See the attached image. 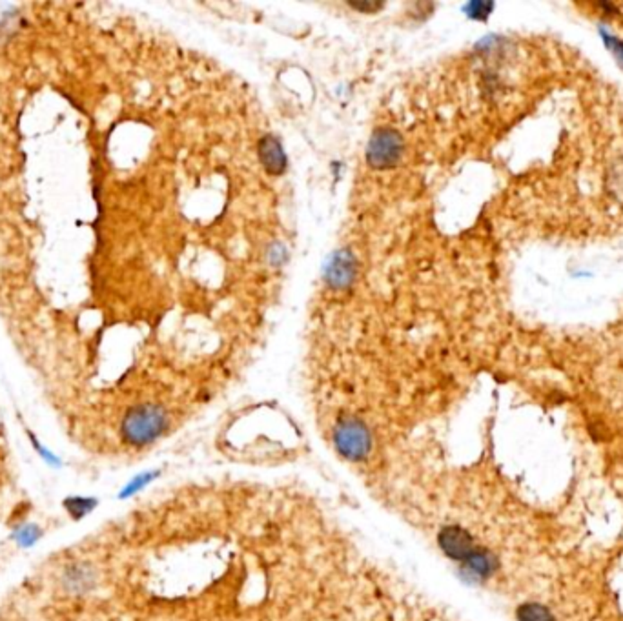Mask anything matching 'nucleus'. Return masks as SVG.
I'll use <instances>...</instances> for the list:
<instances>
[{"label":"nucleus","mask_w":623,"mask_h":621,"mask_svg":"<svg viewBox=\"0 0 623 621\" xmlns=\"http://www.w3.org/2000/svg\"><path fill=\"white\" fill-rule=\"evenodd\" d=\"M401 155V139L392 130L376 132L368 144V162L376 168L396 164Z\"/></svg>","instance_id":"nucleus-3"},{"label":"nucleus","mask_w":623,"mask_h":621,"mask_svg":"<svg viewBox=\"0 0 623 621\" xmlns=\"http://www.w3.org/2000/svg\"><path fill=\"white\" fill-rule=\"evenodd\" d=\"M95 585V574L86 565H74L65 574V587L74 594H84Z\"/></svg>","instance_id":"nucleus-7"},{"label":"nucleus","mask_w":623,"mask_h":621,"mask_svg":"<svg viewBox=\"0 0 623 621\" xmlns=\"http://www.w3.org/2000/svg\"><path fill=\"white\" fill-rule=\"evenodd\" d=\"M463 565L467 567V571L470 574H474L476 578L485 580V578L492 576L497 571V565H500V564H497V557L490 550L478 547L476 552L469 557V560Z\"/></svg>","instance_id":"nucleus-6"},{"label":"nucleus","mask_w":623,"mask_h":621,"mask_svg":"<svg viewBox=\"0 0 623 621\" xmlns=\"http://www.w3.org/2000/svg\"><path fill=\"white\" fill-rule=\"evenodd\" d=\"M354 258L348 252H338L329 263L325 279L332 288H345L354 281Z\"/></svg>","instance_id":"nucleus-5"},{"label":"nucleus","mask_w":623,"mask_h":621,"mask_svg":"<svg viewBox=\"0 0 623 621\" xmlns=\"http://www.w3.org/2000/svg\"><path fill=\"white\" fill-rule=\"evenodd\" d=\"M518 621H556L552 612L540 603H523L516 610Z\"/></svg>","instance_id":"nucleus-9"},{"label":"nucleus","mask_w":623,"mask_h":621,"mask_svg":"<svg viewBox=\"0 0 623 621\" xmlns=\"http://www.w3.org/2000/svg\"><path fill=\"white\" fill-rule=\"evenodd\" d=\"M334 445L348 461H363L372 449V438L366 424L354 417H345L334 428Z\"/></svg>","instance_id":"nucleus-2"},{"label":"nucleus","mask_w":623,"mask_h":621,"mask_svg":"<svg viewBox=\"0 0 623 621\" xmlns=\"http://www.w3.org/2000/svg\"><path fill=\"white\" fill-rule=\"evenodd\" d=\"M438 543L451 560L461 562V564H465L478 548L474 543V538L460 525L443 527L438 534Z\"/></svg>","instance_id":"nucleus-4"},{"label":"nucleus","mask_w":623,"mask_h":621,"mask_svg":"<svg viewBox=\"0 0 623 621\" xmlns=\"http://www.w3.org/2000/svg\"><path fill=\"white\" fill-rule=\"evenodd\" d=\"M166 428V414L155 405H143L122 421V436L130 445L143 447L155 442Z\"/></svg>","instance_id":"nucleus-1"},{"label":"nucleus","mask_w":623,"mask_h":621,"mask_svg":"<svg viewBox=\"0 0 623 621\" xmlns=\"http://www.w3.org/2000/svg\"><path fill=\"white\" fill-rule=\"evenodd\" d=\"M261 159L267 164V168L274 173H279L285 166V155L274 139H265L261 143Z\"/></svg>","instance_id":"nucleus-8"}]
</instances>
